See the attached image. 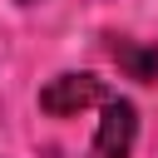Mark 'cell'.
Returning a JSON list of instances; mask_svg holds the SVG:
<instances>
[{
    "mask_svg": "<svg viewBox=\"0 0 158 158\" xmlns=\"http://www.w3.org/2000/svg\"><path fill=\"white\" fill-rule=\"evenodd\" d=\"M109 99V84L99 74H54L44 89H40V109L54 114V118H69V114H84V109H99Z\"/></svg>",
    "mask_w": 158,
    "mask_h": 158,
    "instance_id": "1",
    "label": "cell"
},
{
    "mask_svg": "<svg viewBox=\"0 0 158 158\" xmlns=\"http://www.w3.org/2000/svg\"><path fill=\"white\" fill-rule=\"evenodd\" d=\"M99 128H94V153L89 158H128L133 153V138H138V114H133V104L128 99H118V94H109L104 104H99Z\"/></svg>",
    "mask_w": 158,
    "mask_h": 158,
    "instance_id": "2",
    "label": "cell"
},
{
    "mask_svg": "<svg viewBox=\"0 0 158 158\" xmlns=\"http://www.w3.org/2000/svg\"><path fill=\"white\" fill-rule=\"evenodd\" d=\"M114 54L128 64L133 79H158V49H138V44H114Z\"/></svg>",
    "mask_w": 158,
    "mask_h": 158,
    "instance_id": "3",
    "label": "cell"
}]
</instances>
